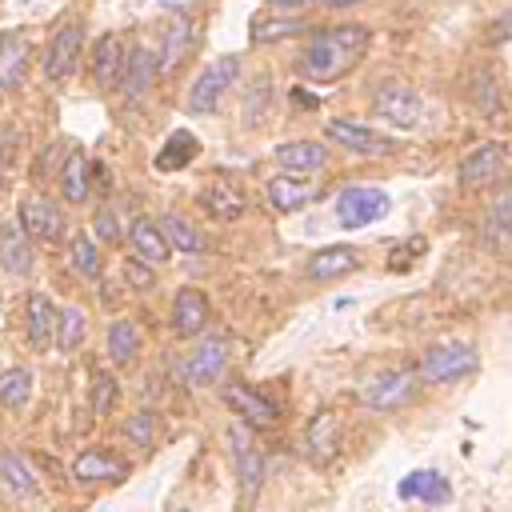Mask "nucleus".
I'll return each mask as SVG.
<instances>
[{
	"label": "nucleus",
	"instance_id": "nucleus-1",
	"mask_svg": "<svg viewBox=\"0 0 512 512\" xmlns=\"http://www.w3.org/2000/svg\"><path fill=\"white\" fill-rule=\"evenodd\" d=\"M364 52H368V28L364 24H340V28L316 32L296 68H300V76L328 84V80H340L348 68H356L364 60Z\"/></svg>",
	"mask_w": 512,
	"mask_h": 512
},
{
	"label": "nucleus",
	"instance_id": "nucleus-2",
	"mask_svg": "<svg viewBox=\"0 0 512 512\" xmlns=\"http://www.w3.org/2000/svg\"><path fill=\"white\" fill-rule=\"evenodd\" d=\"M476 368H480V356L468 344H432L420 356L416 380H424V384H452L460 376H472Z\"/></svg>",
	"mask_w": 512,
	"mask_h": 512
},
{
	"label": "nucleus",
	"instance_id": "nucleus-3",
	"mask_svg": "<svg viewBox=\"0 0 512 512\" xmlns=\"http://www.w3.org/2000/svg\"><path fill=\"white\" fill-rule=\"evenodd\" d=\"M236 72H240V60H236V56L212 60V64L192 80V88H188V108H192V112H216V104H220V96L232 88Z\"/></svg>",
	"mask_w": 512,
	"mask_h": 512
},
{
	"label": "nucleus",
	"instance_id": "nucleus-4",
	"mask_svg": "<svg viewBox=\"0 0 512 512\" xmlns=\"http://www.w3.org/2000/svg\"><path fill=\"white\" fill-rule=\"evenodd\" d=\"M504 168H508V148L496 144V140H488V144L472 148L460 160V184L464 188H488V184H496L504 176Z\"/></svg>",
	"mask_w": 512,
	"mask_h": 512
},
{
	"label": "nucleus",
	"instance_id": "nucleus-5",
	"mask_svg": "<svg viewBox=\"0 0 512 512\" xmlns=\"http://www.w3.org/2000/svg\"><path fill=\"white\" fill-rule=\"evenodd\" d=\"M388 208V196L380 188H368V184H348L336 200V216L344 228H364L372 224L380 212Z\"/></svg>",
	"mask_w": 512,
	"mask_h": 512
},
{
	"label": "nucleus",
	"instance_id": "nucleus-6",
	"mask_svg": "<svg viewBox=\"0 0 512 512\" xmlns=\"http://www.w3.org/2000/svg\"><path fill=\"white\" fill-rule=\"evenodd\" d=\"M224 404L232 408V416H240L252 428H272L280 420V408L264 392H256L252 384H244V380H236V384L224 388Z\"/></svg>",
	"mask_w": 512,
	"mask_h": 512
},
{
	"label": "nucleus",
	"instance_id": "nucleus-7",
	"mask_svg": "<svg viewBox=\"0 0 512 512\" xmlns=\"http://www.w3.org/2000/svg\"><path fill=\"white\" fill-rule=\"evenodd\" d=\"M80 44H84V32L80 24H60L48 40V52H44V76L48 80H64L76 72L80 64Z\"/></svg>",
	"mask_w": 512,
	"mask_h": 512
},
{
	"label": "nucleus",
	"instance_id": "nucleus-8",
	"mask_svg": "<svg viewBox=\"0 0 512 512\" xmlns=\"http://www.w3.org/2000/svg\"><path fill=\"white\" fill-rule=\"evenodd\" d=\"M228 444H232V464H236V476H240L244 496H256L260 484H264V456H260L252 432H248L244 424H236V428L228 432Z\"/></svg>",
	"mask_w": 512,
	"mask_h": 512
},
{
	"label": "nucleus",
	"instance_id": "nucleus-9",
	"mask_svg": "<svg viewBox=\"0 0 512 512\" xmlns=\"http://www.w3.org/2000/svg\"><path fill=\"white\" fill-rule=\"evenodd\" d=\"M328 140L348 148V152H356V156H388L396 148L388 136H380L368 124H356V120H332L328 124Z\"/></svg>",
	"mask_w": 512,
	"mask_h": 512
},
{
	"label": "nucleus",
	"instance_id": "nucleus-10",
	"mask_svg": "<svg viewBox=\"0 0 512 512\" xmlns=\"http://www.w3.org/2000/svg\"><path fill=\"white\" fill-rule=\"evenodd\" d=\"M20 228H24V236H32V240H60L64 236V212H60V204H52V200H44V196H28L24 204H20V220H16Z\"/></svg>",
	"mask_w": 512,
	"mask_h": 512
},
{
	"label": "nucleus",
	"instance_id": "nucleus-11",
	"mask_svg": "<svg viewBox=\"0 0 512 512\" xmlns=\"http://www.w3.org/2000/svg\"><path fill=\"white\" fill-rule=\"evenodd\" d=\"M412 392H416V372H380V376H372L364 384L360 400L368 408H384L388 412V408H400Z\"/></svg>",
	"mask_w": 512,
	"mask_h": 512
},
{
	"label": "nucleus",
	"instance_id": "nucleus-12",
	"mask_svg": "<svg viewBox=\"0 0 512 512\" xmlns=\"http://www.w3.org/2000/svg\"><path fill=\"white\" fill-rule=\"evenodd\" d=\"M28 64H32V44L24 32H8L0 40V96L16 92L28 76Z\"/></svg>",
	"mask_w": 512,
	"mask_h": 512
},
{
	"label": "nucleus",
	"instance_id": "nucleus-13",
	"mask_svg": "<svg viewBox=\"0 0 512 512\" xmlns=\"http://www.w3.org/2000/svg\"><path fill=\"white\" fill-rule=\"evenodd\" d=\"M376 112H380L384 120H392L396 128H412V124L420 120V96H416V88H408V84H384V88L376 92Z\"/></svg>",
	"mask_w": 512,
	"mask_h": 512
},
{
	"label": "nucleus",
	"instance_id": "nucleus-14",
	"mask_svg": "<svg viewBox=\"0 0 512 512\" xmlns=\"http://www.w3.org/2000/svg\"><path fill=\"white\" fill-rule=\"evenodd\" d=\"M224 364H228V340H224V336L204 340V344L188 356V384H196V388L216 384V380L224 376Z\"/></svg>",
	"mask_w": 512,
	"mask_h": 512
},
{
	"label": "nucleus",
	"instance_id": "nucleus-15",
	"mask_svg": "<svg viewBox=\"0 0 512 512\" xmlns=\"http://www.w3.org/2000/svg\"><path fill=\"white\" fill-rule=\"evenodd\" d=\"M304 444H308V456L316 464H328L340 448V416L332 408H320L312 420H308V432H304Z\"/></svg>",
	"mask_w": 512,
	"mask_h": 512
},
{
	"label": "nucleus",
	"instance_id": "nucleus-16",
	"mask_svg": "<svg viewBox=\"0 0 512 512\" xmlns=\"http://www.w3.org/2000/svg\"><path fill=\"white\" fill-rule=\"evenodd\" d=\"M124 60H128L124 40H120L116 32H104L100 44H96V52H92V80H96L100 88H116V80H120V72H124Z\"/></svg>",
	"mask_w": 512,
	"mask_h": 512
},
{
	"label": "nucleus",
	"instance_id": "nucleus-17",
	"mask_svg": "<svg viewBox=\"0 0 512 512\" xmlns=\"http://www.w3.org/2000/svg\"><path fill=\"white\" fill-rule=\"evenodd\" d=\"M208 324V296L200 288H180L172 300V328L176 336H196Z\"/></svg>",
	"mask_w": 512,
	"mask_h": 512
},
{
	"label": "nucleus",
	"instance_id": "nucleus-18",
	"mask_svg": "<svg viewBox=\"0 0 512 512\" xmlns=\"http://www.w3.org/2000/svg\"><path fill=\"white\" fill-rule=\"evenodd\" d=\"M352 268H360V252L356 248H348V244H328V248H320L312 260H308V280H340V276H348Z\"/></svg>",
	"mask_w": 512,
	"mask_h": 512
},
{
	"label": "nucleus",
	"instance_id": "nucleus-19",
	"mask_svg": "<svg viewBox=\"0 0 512 512\" xmlns=\"http://www.w3.org/2000/svg\"><path fill=\"white\" fill-rule=\"evenodd\" d=\"M276 160L284 164V172L304 176V172H320L328 164V148L316 144V140H288V144L276 148Z\"/></svg>",
	"mask_w": 512,
	"mask_h": 512
},
{
	"label": "nucleus",
	"instance_id": "nucleus-20",
	"mask_svg": "<svg viewBox=\"0 0 512 512\" xmlns=\"http://www.w3.org/2000/svg\"><path fill=\"white\" fill-rule=\"evenodd\" d=\"M200 208H204L212 220L232 224V220H240V216L248 212V200H244V192H240L236 184H208V188L200 192Z\"/></svg>",
	"mask_w": 512,
	"mask_h": 512
},
{
	"label": "nucleus",
	"instance_id": "nucleus-21",
	"mask_svg": "<svg viewBox=\"0 0 512 512\" xmlns=\"http://www.w3.org/2000/svg\"><path fill=\"white\" fill-rule=\"evenodd\" d=\"M52 336H56V308L48 304L44 292H32L28 296V344H32V352H48Z\"/></svg>",
	"mask_w": 512,
	"mask_h": 512
},
{
	"label": "nucleus",
	"instance_id": "nucleus-22",
	"mask_svg": "<svg viewBox=\"0 0 512 512\" xmlns=\"http://www.w3.org/2000/svg\"><path fill=\"white\" fill-rule=\"evenodd\" d=\"M128 244H132V252H136V260L140 264H148V268H156V264H164L168 260V244H164V236H160V228L152 224V220H132V228H128Z\"/></svg>",
	"mask_w": 512,
	"mask_h": 512
},
{
	"label": "nucleus",
	"instance_id": "nucleus-23",
	"mask_svg": "<svg viewBox=\"0 0 512 512\" xmlns=\"http://www.w3.org/2000/svg\"><path fill=\"white\" fill-rule=\"evenodd\" d=\"M0 264L12 276H28L32 272V240L24 236L20 224H4L0 228Z\"/></svg>",
	"mask_w": 512,
	"mask_h": 512
},
{
	"label": "nucleus",
	"instance_id": "nucleus-24",
	"mask_svg": "<svg viewBox=\"0 0 512 512\" xmlns=\"http://www.w3.org/2000/svg\"><path fill=\"white\" fill-rule=\"evenodd\" d=\"M156 72H160V64H156V56L148 52V48H132L128 52V60H124V96L128 100H140L144 92H148V84L156 80Z\"/></svg>",
	"mask_w": 512,
	"mask_h": 512
},
{
	"label": "nucleus",
	"instance_id": "nucleus-25",
	"mask_svg": "<svg viewBox=\"0 0 512 512\" xmlns=\"http://www.w3.org/2000/svg\"><path fill=\"white\" fill-rule=\"evenodd\" d=\"M316 196H320L316 184H308V180H300V176H276V180L268 184V200H272V208H280V212H296V208L312 204Z\"/></svg>",
	"mask_w": 512,
	"mask_h": 512
},
{
	"label": "nucleus",
	"instance_id": "nucleus-26",
	"mask_svg": "<svg viewBox=\"0 0 512 512\" xmlns=\"http://www.w3.org/2000/svg\"><path fill=\"white\" fill-rule=\"evenodd\" d=\"M72 472H76V480H120V476L128 472V464L116 460V456L104 452V448H88V452L76 456Z\"/></svg>",
	"mask_w": 512,
	"mask_h": 512
},
{
	"label": "nucleus",
	"instance_id": "nucleus-27",
	"mask_svg": "<svg viewBox=\"0 0 512 512\" xmlns=\"http://www.w3.org/2000/svg\"><path fill=\"white\" fill-rule=\"evenodd\" d=\"M196 152H200V140H196L188 128H176V132L160 144V152H156V168H160V172H176V168H184Z\"/></svg>",
	"mask_w": 512,
	"mask_h": 512
},
{
	"label": "nucleus",
	"instance_id": "nucleus-28",
	"mask_svg": "<svg viewBox=\"0 0 512 512\" xmlns=\"http://www.w3.org/2000/svg\"><path fill=\"white\" fill-rule=\"evenodd\" d=\"M400 496L404 500H424V504H444L448 500V480L440 476V472H412V476H404V484H400Z\"/></svg>",
	"mask_w": 512,
	"mask_h": 512
},
{
	"label": "nucleus",
	"instance_id": "nucleus-29",
	"mask_svg": "<svg viewBox=\"0 0 512 512\" xmlns=\"http://www.w3.org/2000/svg\"><path fill=\"white\" fill-rule=\"evenodd\" d=\"M160 236H164V244L168 248H180V252H188V256H196V252H204V236L184 220V216H176V212H168V216H160Z\"/></svg>",
	"mask_w": 512,
	"mask_h": 512
},
{
	"label": "nucleus",
	"instance_id": "nucleus-30",
	"mask_svg": "<svg viewBox=\"0 0 512 512\" xmlns=\"http://www.w3.org/2000/svg\"><path fill=\"white\" fill-rule=\"evenodd\" d=\"M60 188H64V196L72 200V204H84L88 200V156L80 152V148H72V156L64 160V168H60Z\"/></svg>",
	"mask_w": 512,
	"mask_h": 512
},
{
	"label": "nucleus",
	"instance_id": "nucleus-31",
	"mask_svg": "<svg viewBox=\"0 0 512 512\" xmlns=\"http://www.w3.org/2000/svg\"><path fill=\"white\" fill-rule=\"evenodd\" d=\"M108 356H112V364H132L140 356V328H136V320H116L108 328Z\"/></svg>",
	"mask_w": 512,
	"mask_h": 512
},
{
	"label": "nucleus",
	"instance_id": "nucleus-32",
	"mask_svg": "<svg viewBox=\"0 0 512 512\" xmlns=\"http://www.w3.org/2000/svg\"><path fill=\"white\" fill-rule=\"evenodd\" d=\"M32 400V372L28 368H4L0 372V404L20 412Z\"/></svg>",
	"mask_w": 512,
	"mask_h": 512
},
{
	"label": "nucleus",
	"instance_id": "nucleus-33",
	"mask_svg": "<svg viewBox=\"0 0 512 512\" xmlns=\"http://www.w3.org/2000/svg\"><path fill=\"white\" fill-rule=\"evenodd\" d=\"M468 96H472V104L484 112V116H492V112H500V84H496V76H492V68H476L472 72V84H468Z\"/></svg>",
	"mask_w": 512,
	"mask_h": 512
},
{
	"label": "nucleus",
	"instance_id": "nucleus-34",
	"mask_svg": "<svg viewBox=\"0 0 512 512\" xmlns=\"http://www.w3.org/2000/svg\"><path fill=\"white\" fill-rule=\"evenodd\" d=\"M84 328H88V320H84V308L68 304L64 312H56V336H52V344H56L60 352H72V348L84 340Z\"/></svg>",
	"mask_w": 512,
	"mask_h": 512
},
{
	"label": "nucleus",
	"instance_id": "nucleus-35",
	"mask_svg": "<svg viewBox=\"0 0 512 512\" xmlns=\"http://www.w3.org/2000/svg\"><path fill=\"white\" fill-rule=\"evenodd\" d=\"M0 480H4V488L16 492V496H32V492H36V472H32L16 452H4V456H0Z\"/></svg>",
	"mask_w": 512,
	"mask_h": 512
},
{
	"label": "nucleus",
	"instance_id": "nucleus-36",
	"mask_svg": "<svg viewBox=\"0 0 512 512\" xmlns=\"http://www.w3.org/2000/svg\"><path fill=\"white\" fill-rule=\"evenodd\" d=\"M484 232H488V240H496V244H512V188H504V192L492 200L488 220H484Z\"/></svg>",
	"mask_w": 512,
	"mask_h": 512
},
{
	"label": "nucleus",
	"instance_id": "nucleus-37",
	"mask_svg": "<svg viewBox=\"0 0 512 512\" xmlns=\"http://www.w3.org/2000/svg\"><path fill=\"white\" fill-rule=\"evenodd\" d=\"M304 24L296 20V16H256L252 20V44H276V40H284V36H296Z\"/></svg>",
	"mask_w": 512,
	"mask_h": 512
},
{
	"label": "nucleus",
	"instance_id": "nucleus-38",
	"mask_svg": "<svg viewBox=\"0 0 512 512\" xmlns=\"http://www.w3.org/2000/svg\"><path fill=\"white\" fill-rule=\"evenodd\" d=\"M188 48H192V20L180 12V16L172 20V28H168V44H164V64H160V68H168V72H172V68L184 60V52H188Z\"/></svg>",
	"mask_w": 512,
	"mask_h": 512
},
{
	"label": "nucleus",
	"instance_id": "nucleus-39",
	"mask_svg": "<svg viewBox=\"0 0 512 512\" xmlns=\"http://www.w3.org/2000/svg\"><path fill=\"white\" fill-rule=\"evenodd\" d=\"M72 268H76L80 276H88V280L100 276V248H96V240H92L88 232L72 236Z\"/></svg>",
	"mask_w": 512,
	"mask_h": 512
},
{
	"label": "nucleus",
	"instance_id": "nucleus-40",
	"mask_svg": "<svg viewBox=\"0 0 512 512\" xmlns=\"http://www.w3.org/2000/svg\"><path fill=\"white\" fill-rule=\"evenodd\" d=\"M112 400H116V380H112L108 372H96V376H92V412L104 416V412L112 408Z\"/></svg>",
	"mask_w": 512,
	"mask_h": 512
},
{
	"label": "nucleus",
	"instance_id": "nucleus-41",
	"mask_svg": "<svg viewBox=\"0 0 512 512\" xmlns=\"http://www.w3.org/2000/svg\"><path fill=\"white\" fill-rule=\"evenodd\" d=\"M152 424H156V416H152V412H136V416L124 424V432H128L140 448H148V444H152Z\"/></svg>",
	"mask_w": 512,
	"mask_h": 512
},
{
	"label": "nucleus",
	"instance_id": "nucleus-42",
	"mask_svg": "<svg viewBox=\"0 0 512 512\" xmlns=\"http://www.w3.org/2000/svg\"><path fill=\"white\" fill-rule=\"evenodd\" d=\"M16 144H20L16 128L12 124H0V168H8L16 160Z\"/></svg>",
	"mask_w": 512,
	"mask_h": 512
},
{
	"label": "nucleus",
	"instance_id": "nucleus-43",
	"mask_svg": "<svg viewBox=\"0 0 512 512\" xmlns=\"http://www.w3.org/2000/svg\"><path fill=\"white\" fill-rule=\"evenodd\" d=\"M92 228H96V236H100V240H108V244H116V240H120V228H116V216H112V212H96Z\"/></svg>",
	"mask_w": 512,
	"mask_h": 512
},
{
	"label": "nucleus",
	"instance_id": "nucleus-44",
	"mask_svg": "<svg viewBox=\"0 0 512 512\" xmlns=\"http://www.w3.org/2000/svg\"><path fill=\"white\" fill-rule=\"evenodd\" d=\"M416 252H424V236H412V240H404V244L396 248V260H392V268H408Z\"/></svg>",
	"mask_w": 512,
	"mask_h": 512
},
{
	"label": "nucleus",
	"instance_id": "nucleus-45",
	"mask_svg": "<svg viewBox=\"0 0 512 512\" xmlns=\"http://www.w3.org/2000/svg\"><path fill=\"white\" fill-rule=\"evenodd\" d=\"M124 276H128L136 288H152V268L140 264V260H124Z\"/></svg>",
	"mask_w": 512,
	"mask_h": 512
},
{
	"label": "nucleus",
	"instance_id": "nucleus-46",
	"mask_svg": "<svg viewBox=\"0 0 512 512\" xmlns=\"http://www.w3.org/2000/svg\"><path fill=\"white\" fill-rule=\"evenodd\" d=\"M268 4H272V12H280V16H284V12H300L308 0H268Z\"/></svg>",
	"mask_w": 512,
	"mask_h": 512
},
{
	"label": "nucleus",
	"instance_id": "nucleus-47",
	"mask_svg": "<svg viewBox=\"0 0 512 512\" xmlns=\"http://www.w3.org/2000/svg\"><path fill=\"white\" fill-rule=\"evenodd\" d=\"M508 36H512V16H508V20H500V24L492 28V40H508Z\"/></svg>",
	"mask_w": 512,
	"mask_h": 512
},
{
	"label": "nucleus",
	"instance_id": "nucleus-48",
	"mask_svg": "<svg viewBox=\"0 0 512 512\" xmlns=\"http://www.w3.org/2000/svg\"><path fill=\"white\" fill-rule=\"evenodd\" d=\"M316 4H328V8H352V4H360V0H316Z\"/></svg>",
	"mask_w": 512,
	"mask_h": 512
}]
</instances>
